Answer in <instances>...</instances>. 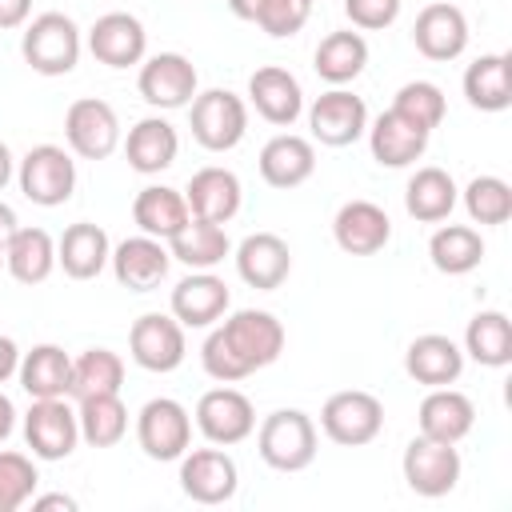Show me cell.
Here are the masks:
<instances>
[{"label": "cell", "instance_id": "6da1fadb", "mask_svg": "<svg viewBox=\"0 0 512 512\" xmlns=\"http://www.w3.org/2000/svg\"><path fill=\"white\" fill-rule=\"evenodd\" d=\"M284 352V324L264 308H240L212 324L200 344V364L212 380L236 384L276 364Z\"/></svg>", "mask_w": 512, "mask_h": 512}, {"label": "cell", "instance_id": "7a4b0ae2", "mask_svg": "<svg viewBox=\"0 0 512 512\" xmlns=\"http://www.w3.org/2000/svg\"><path fill=\"white\" fill-rule=\"evenodd\" d=\"M320 432L304 408H276L256 428V452L276 472H304L316 460Z\"/></svg>", "mask_w": 512, "mask_h": 512}, {"label": "cell", "instance_id": "3957f363", "mask_svg": "<svg viewBox=\"0 0 512 512\" xmlns=\"http://www.w3.org/2000/svg\"><path fill=\"white\" fill-rule=\"evenodd\" d=\"M80 52H84V36H80V28H76L72 16H64V12H40V16H32L24 24L20 56L40 76H68L80 64Z\"/></svg>", "mask_w": 512, "mask_h": 512}, {"label": "cell", "instance_id": "277c9868", "mask_svg": "<svg viewBox=\"0 0 512 512\" xmlns=\"http://www.w3.org/2000/svg\"><path fill=\"white\" fill-rule=\"evenodd\" d=\"M192 140L208 152H232L248 132V104L228 88H204L188 104Z\"/></svg>", "mask_w": 512, "mask_h": 512}, {"label": "cell", "instance_id": "5b68a950", "mask_svg": "<svg viewBox=\"0 0 512 512\" xmlns=\"http://www.w3.org/2000/svg\"><path fill=\"white\" fill-rule=\"evenodd\" d=\"M16 184H20L24 200H32L40 208H60L76 192V160L60 144H36L16 164Z\"/></svg>", "mask_w": 512, "mask_h": 512}, {"label": "cell", "instance_id": "8992f818", "mask_svg": "<svg viewBox=\"0 0 512 512\" xmlns=\"http://www.w3.org/2000/svg\"><path fill=\"white\" fill-rule=\"evenodd\" d=\"M320 432L340 448H364L384 432V404L364 388L332 392L320 408Z\"/></svg>", "mask_w": 512, "mask_h": 512}, {"label": "cell", "instance_id": "52a82bcc", "mask_svg": "<svg viewBox=\"0 0 512 512\" xmlns=\"http://www.w3.org/2000/svg\"><path fill=\"white\" fill-rule=\"evenodd\" d=\"M136 92L148 108H160V112H176V108H188L192 96L200 92V76H196V64L184 56V52H156V56H144L140 60V72H136Z\"/></svg>", "mask_w": 512, "mask_h": 512}, {"label": "cell", "instance_id": "ba28073f", "mask_svg": "<svg viewBox=\"0 0 512 512\" xmlns=\"http://www.w3.org/2000/svg\"><path fill=\"white\" fill-rule=\"evenodd\" d=\"M400 472H404V484L424 496V500H436V496H448L456 484H460V472H464V460L456 452V444H444V440H428V436H412L404 456H400Z\"/></svg>", "mask_w": 512, "mask_h": 512}, {"label": "cell", "instance_id": "9c48e42d", "mask_svg": "<svg viewBox=\"0 0 512 512\" xmlns=\"http://www.w3.org/2000/svg\"><path fill=\"white\" fill-rule=\"evenodd\" d=\"M136 444L148 460H180L192 448V412L172 396H152L136 412Z\"/></svg>", "mask_w": 512, "mask_h": 512}, {"label": "cell", "instance_id": "30bf717a", "mask_svg": "<svg viewBox=\"0 0 512 512\" xmlns=\"http://www.w3.org/2000/svg\"><path fill=\"white\" fill-rule=\"evenodd\" d=\"M64 140L68 152L80 160H108L120 148V116L100 96H80L64 112Z\"/></svg>", "mask_w": 512, "mask_h": 512}, {"label": "cell", "instance_id": "8fae6325", "mask_svg": "<svg viewBox=\"0 0 512 512\" xmlns=\"http://www.w3.org/2000/svg\"><path fill=\"white\" fill-rule=\"evenodd\" d=\"M128 356L144 368V372H176L188 356V340H184V324L172 312H144L132 320L128 328Z\"/></svg>", "mask_w": 512, "mask_h": 512}, {"label": "cell", "instance_id": "7c38bea8", "mask_svg": "<svg viewBox=\"0 0 512 512\" xmlns=\"http://www.w3.org/2000/svg\"><path fill=\"white\" fill-rule=\"evenodd\" d=\"M24 444L32 448L36 460H68L80 444V420L68 396L52 400H32L24 412Z\"/></svg>", "mask_w": 512, "mask_h": 512}, {"label": "cell", "instance_id": "4fadbf2b", "mask_svg": "<svg viewBox=\"0 0 512 512\" xmlns=\"http://www.w3.org/2000/svg\"><path fill=\"white\" fill-rule=\"evenodd\" d=\"M196 428L208 444L232 448V444H240L256 432V408L240 388L220 384V388H208L196 400Z\"/></svg>", "mask_w": 512, "mask_h": 512}, {"label": "cell", "instance_id": "5bb4252c", "mask_svg": "<svg viewBox=\"0 0 512 512\" xmlns=\"http://www.w3.org/2000/svg\"><path fill=\"white\" fill-rule=\"evenodd\" d=\"M240 488L236 460L212 444V448H188L180 456V492L196 504H228Z\"/></svg>", "mask_w": 512, "mask_h": 512}, {"label": "cell", "instance_id": "9a60e30c", "mask_svg": "<svg viewBox=\"0 0 512 512\" xmlns=\"http://www.w3.org/2000/svg\"><path fill=\"white\" fill-rule=\"evenodd\" d=\"M308 132L324 148H348L368 132V104L348 88H328L308 104Z\"/></svg>", "mask_w": 512, "mask_h": 512}, {"label": "cell", "instance_id": "2e32d148", "mask_svg": "<svg viewBox=\"0 0 512 512\" xmlns=\"http://www.w3.org/2000/svg\"><path fill=\"white\" fill-rule=\"evenodd\" d=\"M108 268H112V276H116L120 288H128V292H152V288H160L168 280L172 252H168L164 240L140 232V236H128V240H120L112 248Z\"/></svg>", "mask_w": 512, "mask_h": 512}, {"label": "cell", "instance_id": "e0dca14e", "mask_svg": "<svg viewBox=\"0 0 512 512\" xmlns=\"http://www.w3.org/2000/svg\"><path fill=\"white\" fill-rule=\"evenodd\" d=\"M412 44L424 60L448 64V60L464 56V48H468V16L448 0L424 4L412 24Z\"/></svg>", "mask_w": 512, "mask_h": 512}, {"label": "cell", "instance_id": "ac0fdd59", "mask_svg": "<svg viewBox=\"0 0 512 512\" xmlns=\"http://www.w3.org/2000/svg\"><path fill=\"white\" fill-rule=\"evenodd\" d=\"M88 52L104 68H136L148 56V32L132 12H104L88 28Z\"/></svg>", "mask_w": 512, "mask_h": 512}, {"label": "cell", "instance_id": "d6986e66", "mask_svg": "<svg viewBox=\"0 0 512 512\" xmlns=\"http://www.w3.org/2000/svg\"><path fill=\"white\" fill-rule=\"evenodd\" d=\"M232 260H236L240 280L248 288H256V292H276L288 280V272H292V248L276 232H252V236H244L236 244Z\"/></svg>", "mask_w": 512, "mask_h": 512}, {"label": "cell", "instance_id": "ffe728a7", "mask_svg": "<svg viewBox=\"0 0 512 512\" xmlns=\"http://www.w3.org/2000/svg\"><path fill=\"white\" fill-rule=\"evenodd\" d=\"M232 308V292L216 272H188L168 300V312L188 328H212L216 320H224Z\"/></svg>", "mask_w": 512, "mask_h": 512}, {"label": "cell", "instance_id": "44dd1931", "mask_svg": "<svg viewBox=\"0 0 512 512\" xmlns=\"http://www.w3.org/2000/svg\"><path fill=\"white\" fill-rule=\"evenodd\" d=\"M248 104L256 108L260 120H268L276 128H292L304 112V88L288 68L264 64L248 76Z\"/></svg>", "mask_w": 512, "mask_h": 512}, {"label": "cell", "instance_id": "7402d4cb", "mask_svg": "<svg viewBox=\"0 0 512 512\" xmlns=\"http://www.w3.org/2000/svg\"><path fill=\"white\" fill-rule=\"evenodd\" d=\"M332 240L348 256H376L392 240V220L372 200H348L332 216Z\"/></svg>", "mask_w": 512, "mask_h": 512}, {"label": "cell", "instance_id": "603a6c76", "mask_svg": "<svg viewBox=\"0 0 512 512\" xmlns=\"http://www.w3.org/2000/svg\"><path fill=\"white\" fill-rule=\"evenodd\" d=\"M184 200H188V212L200 216V220H212V224H228L240 204H244V184L232 168H220V164H208L200 172L188 176V188H184Z\"/></svg>", "mask_w": 512, "mask_h": 512}, {"label": "cell", "instance_id": "cb8c5ba5", "mask_svg": "<svg viewBox=\"0 0 512 512\" xmlns=\"http://www.w3.org/2000/svg\"><path fill=\"white\" fill-rule=\"evenodd\" d=\"M476 424V404L456 392L452 384L444 388H428V396L416 408V428L428 440H444V444H460Z\"/></svg>", "mask_w": 512, "mask_h": 512}, {"label": "cell", "instance_id": "d4e9b609", "mask_svg": "<svg viewBox=\"0 0 512 512\" xmlns=\"http://www.w3.org/2000/svg\"><path fill=\"white\" fill-rule=\"evenodd\" d=\"M404 372L424 384V388H444L456 384L464 372V348L452 336L440 332H424L404 348Z\"/></svg>", "mask_w": 512, "mask_h": 512}, {"label": "cell", "instance_id": "484cf974", "mask_svg": "<svg viewBox=\"0 0 512 512\" xmlns=\"http://www.w3.org/2000/svg\"><path fill=\"white\" fill-rule=\"evenodd\" d=\"M108 256H112V240L92 220L68 224L56 240V268H64V276L72 280H96L108 268Z\"/></svg>", "mask_w": 512, "mask_h": 512}, {"label": "cell", "instance_id": "4316f807", "mask_svg": "<svg viewBox=\"0 0 512 512\" xmlns=\"http://www.w3.org/2000/svg\"><path fill=\"white\" fill-rule=\"evenodd\" d=\"M124 156H128V168L132 172L156 176V172H164V168L176 164V156H180V132L164 116H144V120H136L128 128Z\"/></svg>", "mask_w": 512, "mask_h": 512}, {"label": "cell", "instance_id": "83f0119b", "mask_svg": "<svg viewBox=\"0 0 512 512\" xmlns=\"http://www.w3.org/2000/svg\"><path fill=\"white\" fill-rule=\"evenodd\" d=\"M260 180L268 188H300L312 172H316V148L308 136L296 132H276L264 148H260Z\"/></svg>", "mask_w": 512, "mask_h": 512}, {"label": "cell", "instance_id": "f1b7e54d", "mask_svg": "<svg viewBox=\"0 0 512 512\" xmlns=\"http://www.w3.org/2000/svg\"><path fill=\"white\" fill-rule=\"evenodd\" d=\"M368 148H372V160L380 168H408L416 164L424 152H428V132H420L416 124H408L404 116H396L392 108L380 112L372 124H368Z\"/></svg>", "mask_w": 512, "mask_h": 512}, {"label": "cell", "instance_id": "f546056e", "mask_svg": "<svg viewBox=\"0 0 512 512\" xmlns=\"http://www.w3.org/2000/svg\"><path fill=\"white\" fill-rule=\"evenodd\" d=\"M16 380L32 400L68 396V388H72V356L60 344H32L28 352H20Z\"/></svg>", "mask_w": 512, "mask_h": 512}, {"label": "cell", "instance_id": "4dcf8cb0", "mask_svg": "<svg viewBox=\"0 0 512 512\" xmlns=\"http://www.w3.org/2000/svg\"><path fill=\"white\" fill-rule=\"evenodd\" d=\"M456 204H460V188H456V180L444 168L424 164V168H416L408 176L404 208H408L412 220H420V224H444Z\"/></svg>", "mask_w": 512, "mask_h": 512}, {"label": "cell", "instance_id": "1f68e13d", "mask_svg": "<svg viewBox=\"0 0 512 512\" xmlns=\"http://www.w3.org/2000/svg\"><path fill=\"white\" fill-rule=\"evenodd\" d=\"M132 220H136V228H140L144 236H156V240L168 244V240L192 220V212H188V200H184L180 188L148 184V188H140L136 200H132Z\"/></svg>", "mask_w": 512, "mask_h": 512}, {"label": "cell", "instance_id": "d6a6232c", "mask_svg": "<svg viewBox=\"0 0 512 512\" xmlns=\"http://www.w3.org/2000/svg\"><path fill=\"white\" fill-rule=\"evenodd\" d=\"M312 68H316V76L324 84L344 88V84H352L368 68V40L360 32H352V28L328 32L316 44V52H312Z\"/></svg>", "mask_w": 512, "mask_h": 512}, {"label": "cell", "instance_id": "836d02e7", "mask_svg": "<svg viewBox=\"0 0 512 512\" xmlns=\"http://www.w3.org/2000/svg\"><path fill=\"white\" fill-rule=\"evenodd\" d=\"M168 252H172V260H180L192 272H212L216 264H224V256H232V240H228L224 224H212V220L192 216L168 240Z\"/></svg>", "mask_w": 512, "mask_h": 512}, {"label": "cell", "instance_id": "e575fe53", "mask_svg": "<svg viewBox=\"0 0 512 512\" xmlns=\"http://www.w3.org/2000/svg\"><path fill=\"white\" fill-rule=\"evenodd\" d=\"M4 268L16 284H44L56 272V240L44 228H16L4 252Z\"/></svg>", "mask_w": 512, "mask_h": 512}, {"label": "cell", "instance_id": "d590c367", "mask_svg": "<svg viewBox=\"0 0 512 512\" xmlns=\"http://www.w3.org/2000/svg\"><path fill=\"white\" fill-rule=\"evenodd\" d=\"M464 96L480 112H504L512 104V72L504 52H484L464 68Z\"/></svg>", "mask_w": 512, "mask_h": 512}, {"label": "cell", "instance_id": "8d00e7d4", "mask_svg": "<svg viewBox=\"0 0 512 512\" xmlns=\"http://www.w3.org/2000/svg\"><path fill=\"white\" fill-rule=\"evenodd\" d=\"M428 260L444 276H468L484 260V236L472 224H440L428 240Z\"/></svg>", "mask_w": 512, "mask_h": 512}, {"label": "cell", "instance_id": "74e56055", "mask_svg": "<svg viewBox=\"0 0 512 512\" xmlns=\"http://www.w3.org/2000/svg\"><path fill=\"white\" fill-rule=\"evenodd\" d=\"M464 356L480 368H508L512 364V320L500 308H484L464 328Z\"/></svg>", "mask_w": 512, "mask_h": 512}, {"label": "cell", "instance_id": "f35d334b", "mask_svg": "<svg viewBox=\"0 0 512 512\" xmlns=\"http://www.w3.org/2000/svg\"><path fill=\"white\" fill-rule=\"evenodd\" d=\"M76 420H80V440L92 448H116L128 436V408L120 392L76 400Z\"/></svg>", "mask_w": 512, "mask_h": 512}, {"label": "cell", "instance_id": "ab89813d", "mask_svg": "<svg viewBox=\"0 0 512 512\" xmlns=\"http://www.w3.org/2000/svg\"><path fill=\"white\" fill-rule=\"evenodd\" d=\"M124 388V360L112 348H84L80 356H72V400H88V396H108Z\"/></svg>", "mask_w": 512, "mask_h": 512}, {"label": "cell", "instance_id": "60d3db41", "mask_svg": "<svg viewBox=\"0 0 512 512\" xmlns=\"http://www.w3.org/2000/svg\"><path fill=\"white\" fill-rule=\"evenodd\" d=\"M460 204H464L472 224H488V228L508 224V216H512V184L500 180V176H472L464 184V192H460Z\"/></svg>", "mask_w": 512, "mask_h": 512}, {"label": "cell", "instance_id": "b9f144b4", "mask_svg": "<svg viewBox=\"0 0 512 512\" xmlns=\"http://www.w3.org/2000/svg\"><path fill=\"white\" fill-rule=\"evenodd\" d=\"M392 112L432 136V128L444 124L448 100H444L440 84H432V80H408V84H400V92L392 96Z\"/></svg>", "mask_w": 512, "mask_h": 512}, {"label": "cell", "instance_id": "7bdbcfd3", "mask_svg": "<svg viewBox=\"0 0 512 512\" xmlns=\"http://www.w3.org/2000/svg\"><path fill=\"white\" fill-rule=\"evenodd\" d=\"M40 488V472L24 452H0V512L24 508Z\"/></svg>", "mask_w": 512, "mask_h": 512}, {"label": "cell", "instance_id": "ee69618b", "mask_svg": "<svg viewBox=\"0 0 512 512\" xmlns=\"http://www.w3.org/2000/svg\"><path fill=\"white\" fill-rule=\"evenodd\" d=\"M312 4H316V0H264V4L256 8V24H260V32H268L272 40H288V36H296V32L308 24Z\"/></svg>", "mask_w": 512, "mask_h": 512}, {"label": "cell", "instance_id": "f6af8a7d", "mask_svg": "<svg viewBox=\"0 0 512 512\" xmlns=\"http://www.w3.org/2000/svg\"><path fill=\"white\" fill-rule=\"evenodd\" d=\"M404 0H344V16L352 20V28L360 32H380L388 24H396Z\"/></svg>", "mask_w": 512, "mask_h": 512}, {"label": "cell", "instance_id": "bcb514c9", "mask_svg": "<svg viewBox=\"0 0 512 512\" xmlns=\"http://www.w3.org/2000/svg\"><path fill=\"white\" fill-rule=\"evenodd\" d=\"M32 16V0H0V28H20Z\"/></svg>", "mask_w": 512, "mask_h": 512}, {"label": "cell", "instance_id": "7dc6e473", "mask_svg": "<svg viewBox=\"0 0 512 512\" xmlns=\"http://www.w3.org/2000/svg\"><path fill=\"white\" fill-rule=\"evenodd\" d=\"M16 368H20V344L12 336H0V384L12 380Z\"/></svg>", "mask_w": 512, "mask_h": 512}, {"label": "cell", "instance_id": "c3c4849f", "mask_svg": "<svg viewBox=\"0 0 512 512\" xmlns=\"http://www.w3.org/2000/svg\"><path fill=\"white\" fill-rule=\"evenodd\" d=\"M20 228V220H16V212H12V204H4L0 200V268H4V252H8V240H12V232Z\"/></svg>", "mask_w": 512, "mask_h": 512}, {"label": "cell", "instance_id": "681fc988", "mask_svg": "<svg viewBox=\"0 0 512 512\" xmlns=\"http://www.w3.org/2000/svg\"><path fill=\"white\" fill-rule=\"evenodd\" d=\"M12 428H16V404L0 392V444L12 436Z\"/></svg>", "mask_w": 512, "mask_h": 512}, {"label": "cell", "instance_id": "f907efd6", "mask_svg": "<svg viewBox=\"0 0 512 512\" xmlns=\"http://www.w3.org/2000/svg\"><path fill=\"white\" fill-rule=\"evenodd\" d=\"M32 508H36V512H44V508H68V512H72L76 500L64 496V492H52V496H32Z\"/></svg>", "mask_w": 512, "mask_h": 512}, {"label": "cell", "instance_id": "816d5d0a", "mask_svg": "<svg viewBox=\"0 0 512 512\" xmlns=\"http://www.w3.org/2000/svg\"><path fill=\"white\" fill-rule=\"evenodd\" d=\"M224 4H228L232 16H240V20H256V8H260L264 0H224Z\"/></svg>", "mask_w": 512, "mask_h": 512}, {"label": "cell", "instance_id": "f5cc1de1", "mask_svg": "<svg viewBox=\"0 0 512 512\" xmlns=\"http://www.w3.org/2000/svg\"><path fill=\"white\" fill-rule=\"evenodd\" d=\"M16 176V160H12V152H8V144L0 140V192H4V184Z\"/></svg>", "mask_w": 512, "mask_h": 512}]
</instances>
